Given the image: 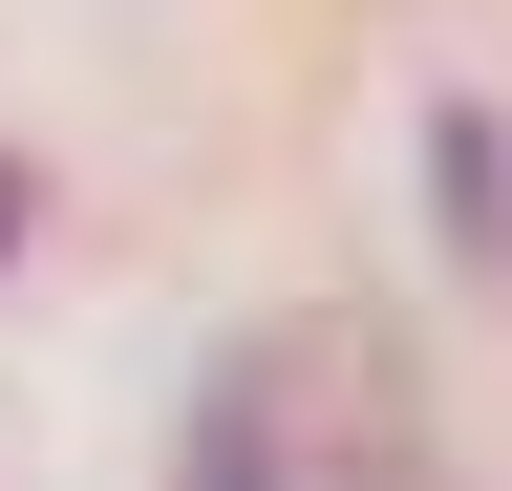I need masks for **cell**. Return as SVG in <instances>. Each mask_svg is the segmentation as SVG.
<instances>
[{
    "mask_svg": "<svg viewBox=\"0 0 512 491\" xmlns=\"http://www.w3.org/2000/svg\"><path fill=\"white\" fill-rule=\"evenodd\" d=\"M171 491H448V449H427V385L384 321H278L192 385Z\"/></svg>",
    "mask_w": 512,
    "mask_h": 491,
    "instance_id": "obj_1",
    "label": "cell"
},
{
    "mask_svg": "<svg viewBox=\"0 0 512 491\" xmlns=\"http://www.w3.org/2000/svg\"><path fill=\"white\" fill-rule=\"evenodd\" d=\"M0 235H22V171H0Z\"/></svg>",
    "mask_w": 512,
    "mask_h": 491,
    "instance_id": "obj_2",
    "label": "cell"
}]
</instances>
